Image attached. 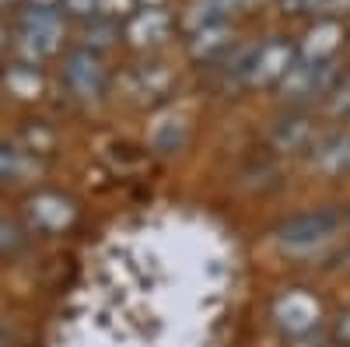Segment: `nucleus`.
<instances>
[{"label": "nucleus", "instance_id": "f03ea898", "mask_svg": "<svg viewBox=\"0 0 350 347\" xmlns=\"http://www.w3.org/2000/svg\"><path fill=\"white\" fill-rule=\"evenodd\" d=\"M333 81H336V60H329V64L298 60L284 74L280 92H284L287 102H308V99H319V95H329Z\"/></svg>", "mask_w": 350, "mask_h": 347}, {"label": "nucleus", "instance_id": "f257e3e1", "mask_svg": "<svg viewBox=\"0 0 350 347\" xmlns=\"http://www.w3.org/2000/svg\"><path fill=\"white\" fill-rule=\"evenodd\" d=\"M18 39L39 60V56H49L60 49L64 39V18L56 8H25L21 21H18Z\"/></svg>", "mask_w": 350, "mask_h": 347}, {"label": "nucleus", "instance_id": "9b49d317", "mask_svg": "<svg viewBox=\"0 0 350 347\" xmlns=\"http://www.w3.org/2000/svg\"><path fill=\"white\" fill-rule=\"evenodd\" d=\"M28 214H32V221L39 224V228H46V231H56V228H64L67 221H70V204L64 196H36L32 204H28Z\"/></svg>", "mask_w": 350, "mask_h": 347}, {"label": "nucleus", "instance_id": "aec40b11", "mask_svg": "<svg viewBox=\"0 0 350 347\" xmlns=\"http://www.w3.org/2000/svg\"><path fill=\"white\" fill-rule=\"evenodd\" d=\"M280 8L287 14H312V11L323 8V0H280Z\"/></svg>", "mask_w": 350, "mask_h": 347}, {"label": "nucleus", "instance_id": "ddd939ff", "mask_svg": "<svg viewBox=\"0 0 350 347\" xmlns=\"http://www.w3.org/2000/svg\"><path fill=\"white\" fill-rule=\"evenodd\" d=\"M315 168L326 172V176H340V172H350V133L333 137L329 144H323L315 155Z\"/></svg>", "mask_w": 350, "mask_h": 347}, {"label": "nucleus", "instance_id": "2eb2a0df", "mask_svg": "<svg viewBox=\"0 0 350 347\" xmlns=\"http://www.w3.org/2000/svg\"><path fill=\"white\" fill-rule=\"evenodd\" d=\"M137 81H140V92H148V95H161L168 88V70L161 64H151V67H140L137 70Z\"/></svg>", "mask_w": 350, "mask_h": 347}, {"label": "nucleus", "instance_id": "6e6552de", "mask_svg": "<svg viewBox=\"0 0 350 347\" xmlns=\"http://www.w3.org/2000/svg\"><path fill=\"white\" fill-rule=\"evenodd\" d=\"M277 320L291 330V333H305L319 323V305L305 295V292H291L287 298L277 302Z\"/></svg>", "mask_w": 350, "mask_h": 347}, {"label": "nucleus", "instance_id": "dca6fc26", "mask_svg": "<svg viewBox=\"0 0 350 347\" xmlns=\"http://www.w3.org/2000/svg\"><path fill=\"white\" fill-rule=\"evenodd\" d=\"M112 39H116V25L105 18L102 25H92V28H88V32H84V49H105V46H112Z\"/></svg>", "mask_w": 350, "mask_h": 347}, {"label": "nucleus", "instance_id": "393cba45", "mask_svg": "<svg viewBox=\"0 0 350 347\" xmlns=\"http://www.w3.org/2000/svg\"><path fill=\"white\" fill-rule=\"evenodd\" d=\"M4 36H8V32H4V25H0V49H4Z\"/></svg>", "mask_w": 350, "mask_h": 347}, {"label": "nucleus", "instance_id": "f8f14e48", "mask_svg": "<svg viewBox=\"0 0 350 347\" xmlns=\"http://www.w3.org/2000/svg\"><path fill=\"white\" fill-rule=\"evenodd\" d=\"M315 127L312 120H305V116H291V120H280L277 130H273V144L280 151H305L308 140H312Z\"/></svg>", "mask_w": 350, "mask_h": 347}, {"label": "nucleus", "instance_id": "412c9836", "mask_svg": "<svg viewBox=\"0 0 350 347\" xmlns=\"http://www.w3.org/2000/svg\"><path fill=\"white\" fill-rule=\"evenodd\" d=\"M60 8H64V11H70V14H77V18H88V14H98V8H95V0H60Z\"/></svg>", "mask_w": 350, "mask_h": 347}, {"label": "nucleus", "instance_id": "4be33fe9", "mask_svg": "<svg viewBox=\"0 0 350 347\" xmlns=\"http://www.w3.org/2000/svg\"><path fill=\"white\" fill-rule=\"evenodd\" d=\"M323 11H329V14H347V11H350V0H323Z\"/></svg>", "mask_w": 350, "mask_h": 347}, {"label": "nucleus", "instance_id": "0eeeda50", "mask_svg": "<svg viewBox=\"0 0 350 347\" xmlns=\"http://www.w3.org/2000/svg\"><path fill=\"white\" fill-rule=\"evenodd\" d=\"M168 28H172L168 11H161V8H144V11L130 14V21H126V39H130L133 46H158V42L168 36Z\"/></svg>", "mask_w": 350, "mask_h": 347}, {"label": "nucleus", "instance_id": "f3484780", "mask_svg": "<svg viewBox=\"0 0 350 347\" xmlns=\"http://www.w3.org/2000/svg\"><path fill=\"white\" fill-rule=\"evenodd\" d=\"M133 4L137 0H95V8H98V14L102 18H126L130 11H133Z\"/></svg>", "mask_w": 350, "mask_h": 347}, {"label": "nucleus", "instance_id": "39448f33", "mask_svg": "<svg viewBox=\"0 0 350 347\" xmlns=\"http://www.w3.org/2000/svg\"><path fill=\"white\" fill-rule=\"evenodd\" d=\"M67 84L77 99H98L105 92V67L92 49H77L67 56Z\"/></svg>", "mask_w": 350, "mask_h": 347}, {"label": "nucleus", "instance_id": "6ab92c4d", "mask_svg": "<svg viewBox=\"0 0 350 347\" xmlns=\"http://www.w3.org/2000/svg\"><path fill=\"white\" fill-rule=\"evenodd\" d=\"M18 168H21V155L4 148L0 144V179H8V176H18Z\"/></svg>", "mask_w": 350, "mask_h": 347}, {"label": "nucleus", "instance_id": "423d86ee", "mask_svg": "<svg viewBox=\"0 0 350 347\" xmlns=\"http://www.w3.org/2000/svg\"><path fill=\"white\" fill-rule=\"evenodd\" d=\"M343 39H347V32H343L340 21H333V18L319 21V25H312L308 32H305V42H301V56H298V60L329 64V60H336Z\"/></svg>", "mask_w": 350, "mask_h": 347}, {"label": "nucleus", "instance_id": "a211bd4d", "mask_svg": "<svg viewBox=\"0 0 350 347\" xmlns=\"http://www.w3.org/2000/svg\"><path fill=\"white\" fill-rule=\"evenodd\" d=\"M329 112H333V116H347V112H350V77L333 92V99H329Z\"/></svg>", "mask_w": 350, "mask_h": 347}, {"label": "nucleus", "instance_id": "4468645a", "mask_svg": "<svg viewBox=\"0 0 350 347\" xmlns=\"http://www.w3.org/2000/svg\"><path fill=\"white\" fill-rule=\"evenodd\" d=\"M4 81H8L11 95H18V99H39V95H42V77H39V70H36L32 64H14V67H8Z\"/></svg>", "mask_w": 350, "mask_h": 347}, {"label": "nucleus", "instance_id": "20e7f679", "mask_svg": "<svg viewBox=\"0 0 350 347\" xmlns=\"http://www.w3.org/2000/svg\"><path fill=\"white\" fill-rule=\"evenodd\" d=\"M340 228V214L336 211H312V214H298L287 224H280V242L287 249H312L323 246L326 239L336 235Z\"/></svg>", "mask_w": 350, "mask_h": 347}, {"label": "nucleus", "instance_id": "1a4fd4ad", "mask_svg": "<svg viewBox=\"0 0 350 347\" xmlns=\"http://www.w3.org/2000/svg\"><path fill=\"white\" fill-rule=\"evenodd\" d=\"M242 4H245V0H193L189 11H186V25L193 28V32H200V28H207V25H221L228 14H235Z\"/></svg>", "mask_w": 350, "mask_h": 347}, {"label": "nucleus", "instance_id": "7ed1b4c3", "mask_svg": "<svg viewBox=\"0 0 350 347\" xmlns=\"http://www.w3.org/2000/svg\"><path fill=\"white\" fill-rule=\"evenodd\" d=\"M298 64V53L291 42L284 39H267L252 46V60H249V74L245 81L249 84H280L284 74Z\"/></svg>", "mask_w": 350, "mask_h": 347}, {"label": "nucleus", "instance_id": "b1692460", "mask_svg": "<svg viewBox=\"0 0 350 347\" xmlns=\"http://www.w3.org/2000/svg\"><path fill=\"white\" fill-rule=\"evenodd\" d=\"M144 8H161V0H140Z\"/></svg>", "mask_w": 350, "mask_h": 347}, {"label": "nucleus", "instance_id": "5701e85b", "mask_svg": "<svg viewBox=\"0 0 350 347\" xmlns=\"http://www.w3.org/2000/svg\"><path fill=\"white\" fill-rule=\"evenodd\" d=\"M32 8H60V0H32Z\"/></svg>", "mask_w": 350, "mask_h": 347}, {"label": "nucleus", "instance_id": "9d476101", "mask_svg": "<svg viewBox=\"0 0 350 347\" xmlns=\"http://www.w3.org/2000/svg\"><path fill=\"white\" fill-rule=\"evenodd\" d=\"M231 28L221 21V25H207V28H200V32H193L189 39V53H193V60H214V56H221L228 46H231Z\"/></svg>", "mask_w": 350, "mask_h": 347}]
</instances>
